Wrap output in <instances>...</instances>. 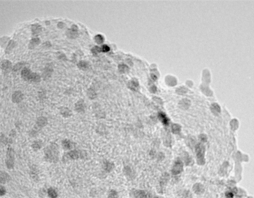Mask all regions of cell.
<instances>
[{"label":"cell","instance_id":"cell-17","mask_svg":"<svg viewBox=\"0 0 254 198\" xmlns=\"http://www.w3.org/2000/svg\"><path fill=\"white\" fill-rule=\"evenodd\" d=\"M15 43L14 40H10V41L8 43V44L7 46L6 50H6V53H10L12 50V49L15 47Z\"/></svg>","mask_w":254,"mask_h":198},{"label":"cell","instance_id":"cell-9","mask_svg":"<svg viewBox=\"0 0 254 198\" xmlns=\"http://www.w3.org/2000/svg\"><path fill=\"white\" fill-rule=\"evenodd\" d=\"M59 112L62 117L64 118H69L72 115V112L69 108L65 107H61L59 108Z\"/></svg>","mask_w":254,"mask_h":198},{"label":"cell","instance_id":"cell-24","mask_svg":"<svg viewBox=\"0 0 254 198\" xmlns=\"http://www.w3.org/2000/svg\"><path fill=\"white\" fill-rule=\"evenodd\" d=\"M16 131L14 130L13 129L10 131L9 134V136L10 138H11L12 137H15L16 136Z\"/></svg>","mask_w":254,"mask_h":198},{"label":"cell","instance_id":"cell-13","mask_svg":"<svg viewBox=\"0 0 254 198\" xmlns=\"http://www.w3.org/2000/svg\"><path fill=\"white\" fill-rule=\"evenodd\" d=\"M11 180V177L6 172L1 171V183L3 184L9 182Z\"/></svg>","mask_w":254,"mask_h":198},{"label":"cell","instance_id":"cell-15","mask_svg":"<svg viewBox=\"0 0 254 198\" xmlns=\"http://www.w3.org/2000/svg\"><path fill=\"white\" fill-rule=\"evenodd\" d=\"M47 193L50 198H57L58 196L57 192L53 188H50L48 189Z\"/></svg>","mask_w":254,"mask_h":198},{"label":"cell","instance_id":"cell-2","mask_svg":"<svg viewBox=\"0 0 254 198\" xmlns=\"http://www.w3.org/2000/svg\"><path fill=\"white\" fill-rule=\"evenodd\" d=\"M49 123L48 118L45 116L38 117L36 120L35 124L29 131L28 135L31 138L37 137L40 134L42 128L46 127Z\"/></svg>","mask_w":254,"mask_h":198},{"label":"cell","instance_id":"cell-11","mask_svg":"<svg viewBox=\"0 0 254 198\" xmlns=\"http://www.w3.org/2000/svg\"><path fill=\"white\" fill-rule=\"evenodd\" d=\"M12 63L11 61L7 60H4L1 61V68L5 71H9L11 69Z\"/></svg>","mask_w":254,"mask_h":198},{"label":"cell","instance_id":"cell-20","mask_svg":"<svg viewBox=\"0 0 254 198\" xmlns=\"http://www.w3.org/2000/svg\"><path fill=\"white\" fill-rule=\"evenodd\" d=\"M117 192H115V191H112L110 192V193L108 195V198H117Z\"/></svg>","mask_w":254,"mask_h":198},{"label":"cell","instance_id":"cell-16","mask_svg":"<svg viewBox=\"0 0 254 198\" xmlns=\"http://www.w3.org/2000/svg\"><path fill=\"white\" fill-rule=\"evenodd\" d=\"M32 31L34 34H38L40 33L42 30L41 25L38 24H35L32 26Z\"/></svg>","mask_w":254,"mask_h":198},{"label":"cell","instance_id":"cell-10","mask_svg":"<svg viewBox=\"0 0 254 198\" xmlns=\"http://www.w3.org/2000/svg\"><path fill=\"white\" fill-rule=\"evenodd\" d=\"M61 145L63 148L67 150H70L74 148L75 146V143L69 139H64L62 141Z\"/></svg>","mask_w":254,"mask_h":198},{"label":"cell","instance_id":"cell-7","mask_svg":"<svg viewBox=\"0 0 254 198\" xmlns=\"http://www.w3.org/2000/svg\"><path fill=\"white\" fill-rule=\"evenodd\" d=\"M75 109L77 112L82 113L86 110V105L84 101L82 99H80L75 103Z\"/></svg>","mask_w":254,"mask_h":198},{"label":"cell","instance_id":"cell-5","mask_svg":"<svg viewBox=\"0 0 254 198\" xmlns=\"http://www.w3.org/2000/svg\"><path fill=\"white\" fill-rule=\"evenodd\" d=\"M85 156V153L82 151L80 150H71L63 155V160L66 162L84 158Z\"/></svg>","mask_w":254,"mask_h":198},{"label":"cell","instance_id":"cell-23","mask_svg":"<svg viewBox=\"0 0 254 198\" xmlns=\"http://www.w3.org/2000/svg\"><path fill=\"white\" fill-rule=\"evenodd\" d=\"M104 167L105 170L107 171L110 170H111L112 168V166H111V164L109 163H105Z\"/></svg>","mask_w":254,"mask_h":198},{"label":"cell","instance_id":"cell-6","mask_svg":"<svg viewBox=\"0 0 254 198\" xmlns=\"http://www.w3.org/2000/svg\"><path fill=\"white\" fill-rule=\"evenodd\" d=\"M24 95L21 91L17 90L12 94L11 100L14 104H18L22 102L24 99Z\"/></svg>","mask_w":254,"mask_h":198},{"label":"cell","instance_id":"cell-18","mask_svg":"<svg viewBox=\"0 0 254 198\" xmlns=\"http://www.w3.org/2000/svg\"><path fill=\"white\" fill-rule=\"evenodd\" d=\"M95 40L97 43L100 44L103 42V37L101 35L98 34L95 37Z\"/></svg>","mask_w":254,"mask_h":198},{"label":"cell","instance_id":"cell-25","mask_svg":"<svg viewBox=\"0 0 254 198\" xmlns=\"http://www.w3.org/2000/svg\"><path fill=\"white\" fill-rule=\"evenodd\" d=\"M101 50L104 52H106V51H108L109 50V48L107 45H104L103 46Z\"/></svg>","mask_w":254,"mask_h":198},{"label":"cell","instance_id":"cell-14","mask_svg":"<svg viewBox=\"0 0 254 198\" xmlns=\"http://www.w3.org/2000/svg\"><path fill=\"white\" fill-rule=\"evenodd\" d=\"M40 40L38 38H33L30 40L29 44V48L32 49L35 47L40 43Z\"/></svg>","mask_w":254,"mask_h":198},{"label":"cell","instance_id":"cell-22","mask_svg":"<svg viewBox=\"0 0 254 198\" xmlns=\"http://www.w3.org/2000/svg\"><path fill=\"white\" fill-rule=\"evenodd\" d=\"M6 193V189L5 188L3 185L1 186V196H3L5 195Z\"/></svg>","mask_w":254,"mask_h":198},{"label":"cell","instance_id":"cell-3","mask_svg":"<svg viewBox=\"0 0 254 198\" xmlns=\"http://www.w3.org/2000/svg\"><path fill=\"white\" fill-rule=\"evenodd\" d=\"M21 75L23 79L30 82H38L41 80L40 75L36 73L32 72L29 68L26 67L22 69Z\"/></svg>","mask_w":254,"mask_h":198},{"label":"cell","instance_id":"cell-21","mask_svg":"<svg viewBox=\"0 0 254 198\" xmlns=\"http://www.w3.org/2000/svg\"><path fill=\"white\" fill-rule=\"evenodd\" d=\"M78 66L79 68H82V69H84L87 66V64L84 61H81L79 62V64H78Z\"/></svg>","mask_w":254,"mask_h":198},{"label":"cell","instance_id":"cell-19","mask_svg":"<svg viewBox=\"0 0 254 198\" xmlns=\"http://www.w3.org/2000/svg\"><path fill=\"white\" fill-rule=\"evenodd\" d=\"M24 62H19L18 64H15V66H14V67H13V70H19V69H20L22 67V66L24 65Z\"/></svg>","mask_w":254,"mask_h":198},{"label":"cell","instance_id":"cell-12","mask_svg":"<svg viewBox=\"0 0 254 198\" xmlns=\"http://www.w3.org/2000/svg\"><path fill=\"white\" fill-rule=\"evenodd\" d=\"M13 141L12 138L6 137L5 134L3 133H1V142L2 144L5 145H8L9 146L10 145V144L13 143Z\"/></svg>","mask_w":254,"mask_h":198},{"label":"cell","instance_id":"cell-4","mask_svg":"<svg viewBox=\"0 0 254 198\" xmlns=\"http://www.w3.org/2000/svg\"><path fill=\"white\" fill-rule=\"evenodd\" d=\"M15 159V150L11 145H9L7 149L5 158V165L8 169L12 170L14 168Z\"/></svg>","mask_w":254,"mask_h":198},{"label":"cell","instance_id":"cell-8","mask_svg":"<svg viewBox=\"0 0 254 198\" xmlns=\"http://www.w3.org/2000/svg\"><path fill=\"white\" fill-rule=\"evenodd\" d=\"M43 146V141L41 139H37L32 142L31 146L32 150L36 152L40 150Z\"/></svg>","mask_w":254,"mask_h":198},{"label":"cell","instance_id":"cell-1","mask_svg":"<svg viewBox=\"0 0 254 198\" xmlns=\"http://www.w3.org/2000/svg\"><path fill=\"white\" fill-rule=\"evenodd\" d=\"M44 157L46 162L50 163H56L59 159V145L55 142H51L43 149Z\"/></svg>","mask_w":254,"mask_h":198}]
</instances>
